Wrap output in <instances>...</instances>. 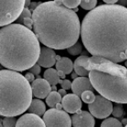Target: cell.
<instances>
[{
	"instance_id": "6da1fadb",
	"label": "cell",
	"mask_w": 127,
	"mask_h": 127,
	"mask_svg": "<svg viewBox=\"0 0 127 127\" xmlns=\"http://www.w3.org/2000/svg\"><path fill=\"white\" fill-rule=\"evenodd\" d=\"M81 40L87 50L117 64L127 59V8L101 4L84 17Z\"/></svg>"
},
{
	"instance_id": "7a4b0ae2",
	"label": "cell",
	"mask_w": 127,
	"mask_h": 127,
	"mask_svg": "<svg viewBox=\"0 0 127 127\" xmlns=\"http://www.w3.org/2000/svg\"><path fill=\"white\" fill-rule=\"evenodd\" d=\"M33 30L39 42L50 48L62 50L75 45L81 35L76 13L63 1L42 3L32 13Z\"/></svg>"
},
{
	"instance_id": "3957f363",
	"label": "cell",
	"mask_w": 127,
	"mask_h": 127,
	"mask_svg": "<svg viewBox=\"0 0 127 127\" xmlns=\"http://www.w3.org/2000/svg\"><path fill=\"white\" fill-rule=\"evenodd\" d=\"M41 48L36 34L23 25L11 24L0 30V63L6 69H30L38 61Z\"/></svg>"
},
{
	"instance_id": "277c9868",
	"label": "cell",
	"mask_w": 127,
	"mask_h": 127,
	"mask_svg": "<svg viewBox=\"0 0 127 127\" xmlns=\"http://www.w3.org/2000/svg\"><path fill=\"white\" fill-rule=\"evenodd\" d=\"M75 63L89 71V79L96 91L118 104L127 103V69L101 57H78Z\"/></svg>"
},
{
	"instance_id": "5b68a950",
	"label": "cell",
	"mask_w": 127,
	"mask_h": 127,
	"mask_svg": "<svg viewBox=\"0 0 127 127\" xmlns=\"http://www.w3.org/2000/svg\"><path fill=\"white\" fill-rule=\"evenodd\" d=\"M32 88L24 75L17 71H0V114L15 117L22 114L32 102Z\"/></svg>"
},
{
	"instance_id": "8992f818",
	"label": "cell",
	"mask_w": 127,
	"mask_h": 127,
	"mask_svg": "<svg viewBox=\"0 0 127 127\" xmlns=\"http://www.w3.org/2000/svg\"><path fill=\"white\" fill-rule=\"evenodd\" d=\"M25 9V1H0V26L4 27L19 19Z\"/></svg>"
},
{
	"instance_id": "52a82bcc",
	"label": "cell",
	"mask_w": 127,
	"mask_h": 127,
	"mask_svg": "<svg viewBox=\"0 0 127 127\" xmlns=\"http://www.w3.org/2000/svg\"><path fill=\"white\" fill-rule=\"evenodd\" d=\"M43 120L46 127H71V119L64 110L50 108L45 113Z\"/></svg>"
},
{
	"instance_id": "ba28073f",
	"label": "cell",
	"mask_w": 127,
	"mask_h": 127,
	"mask_svg": "<svg viewBox=\"0 0 127 127\" xmlns=\"http://www.w3.org/2000/svg\"><path fill=\"white\" fill-rule=\"evenodd\" d=\"M88 108L93 117L105 119L112 114L114 107L111 101L101 95H97L95 101L88 105Z\"/></svg>"
},
{
	"instance_id": "9c48e42d",
	"label": "cell",
	"mask_w": 127,
	"mask_h": 127,
	"mask_svg": "<svg viewBox=\"0 0 127 127\" xmlns=\"http://www.w3.org/2000/svg\"><path fill=\"white\" fill-rule=\"evenodd\" d=\"M73 127H94L95 120L91 113L79 110L71 116Z\"/></svg>"
},
{
	"instance_id": "30bf717a",
	"label": "cell",
	"mask_w": 127,
	"mask_h": 127,
	"mask_svg": "<svg viewBox=\"0 0 127 127\" xmlns=\"http://www.w3.org/2000/svg\"><path fill=\"white\" fill-rule=\"evenodd\" d=\"M61 103H62L64 111L70 113V114H76L82 107L81 98L74 93H69L64 96L62 98Z\"/></svg>"
},
{
	"instance_id": "8fae6325",
	"label": "cell",
	"mask_w": 127,
	"mask_h": 127,
	"mask_svg": "<svg viewBox=\"0 0 127 127\" xmlns=\"http://www.w3.org/2000/svg\"><path fill=\"white\" fill-rule=\"evenodd\" d=\"M32 93L36 98H45L51 93L52 86L45 79H36L32 83Z\"/></svg>"
},
{
	"instance_id": "7c38bea8",
	"label": "cell",
	"mask_w": 127,
	"mask_h": 127,
	"mask_svg": "<svg viewBox=\"0 0 127 127\" xmlns=\"http://www.w3.org/2000/svg\"><path fill=\"white\" fill-rule=\"evenodd\" d=\"M16 127H46L44 120L33 114H26L17 120Z\"/></svg>"
},
{
	"instance_id": "4fadbf2b",
	"label": "cell",
	"mask_w": 127,
	"mask_h": 127,
	"mask_svg": "<svg viewBox=\"0 0 127 127\" xmlns=\"http://www.w3.org/2000/svg\"><path fill=\"white\" fill-rule=\"evenodd\" d=\"M56 54L52 48L48 47H43L41 48V54L38 59L37 64L42 67L51 68L56 64Z\"/></svg>"
},
{
	"instance_id": "5bb4252c",
	"label": "cell",
	"mask_w": 127,
	"mask_h": 127,
	"mask_svg": "<svg viewBox=\"0 0 127 127\" xmlns=\"http://www.w3.org/2000/svg\"><path fill=\"white\" fill-rule=\"evenodd\" d=\"M71 89H72L74 94L77 95L78 97H81L82 93L87 91L93 92L95 90L92 85L90 79L87 78V77H78L74 80Z\"/></svg>"
},
{
	"instance_id": "9a60e30c",
	"label": "cell",
	"mask_w": 127,
	"mask_h": 127,
	"mask_svg": "<svg viewBox=\"0 0 127 127\" xmlns=\"http://www.w3.org/2000/svg\"><path fill=\"white\" fill-rule=\"evenodd\" d=\"M29 114H33L38 116H42L46 113V106L42 101L39 99H33L32 102V104L28 108Z\"/></svg>"
},
{
	"instance_id": "2e32d148",
	"label": "cell",
	"mask_w": 127,
	"mask_h": 127,
	"mask_svg": "<svg viewBox=\"0 0 127 127\" xmlns=\"http://www.w3.org/2000/svg\"><path fill=\"white\" fill-rule=\"evenodd\" d=\"M56 69L57 70H62L65 73V75L67 74L72 73V70L74 69V64L73 62L71 61V59L66 57H61L60 59L57 60L56 62Z\"/></svg>"
},
{
	"instance_id": "e0dca14e",
	"label": "cell",
	"mask_w": 127,
	"mask_h": 127,
	"mask_svg": "<svg viewBox=\"0 0 127 127\" xmlns=\"http://www.w3.org/2000/svg\"><path fill=\"white\" fill-rule=\"evenodd\" d=\"M43 77L51 86H56L59 82V76L58 75V70L55 69H48L45 70Z\"/></svg>"
},
{
	"instance_id": "ac0fdd59",
	"label": "cell",
	"mask_w": 127,
	"mask_h": 127,
	"mask_svg": "<svg viewBox=\"0 0 127 127\" xmlns=\"http://www.w3.org/2000/svg\"><path fill=\"white\" fill-rule=\"evenodd\" d=\"M20 23L24 24V26L26 27H27L28 29L32 30L33 28V20H32V14L31 13V10L29 9H26L23 10L21 15L20 16L19 19Z\"/></svg>"
},
{
	"instance_id": "d6986e66",
	"label": "cell",
	"mask_w": 127,
	"mask_h": 127,
	"mask_svg": "<svg viewBox=\"0 0 127 127\" xmlns=\"http://www.w3.org/2000/svg\"><path fill=\"white\" fill-rule=\"evenodd\" d=\"M62 102V97L58 92H51V93L46 98V103L50 108H54L58 103Z\"/></svg>"
},
{
	"instance_id": "ffe728a7",
	"label": "cell",
	"mask_w": 127,
	"mask_h": 127,
	"mask_svg": "<svg viewBox=\"0 0 127 127\" xmlns=\"http://www.w3.org/2000/svg\"><path fill=\"white\" fill-rule=\"evenodd\" d=\"M101 127H123V125L116 118H108L102 122Z\"/></svg>"
},
{
	"instance_id": "44dd1931",
	"label": "cell",
	"mask_w": 127,
	"mask_h": 127,
	"mask_svg": "<svg viewBox=\"0 0 127 127\" xmlns=\"http://www.w3.org/2000/svg\"><path fill=\"white\" fill-rule=\"evenodd\" d=\"M67 51H68L69 54L73 55V56L79 55L82 53V45H81V42H76L75 45L67 48Z\"/></svg>"
},
{
	"instance_id": "7402d4cb",
	"label": "cell",
	"mask_w": 127,
	"mask_h": 127,
	"mask_svg": "<svg viewBox=\"0 0 127 127\" xmlns=\"http://www.w3.org/2000/svg\"><path fill=\"white\" fill-rule=\"evenodd\" d=\"M81 99H82L83 102L90 104V103H93V102L95 101L96 95L94 94L93 92L87 91V92H85V93H82V95H81Z\"/></svg>"
},
{
	"instance_id": "603a6c76",
	"label": "cell",
	"mask_w": 127,
	"mask_h": 127,
	"mask_svg": "<svg viewBox=\"0 0 127 127\" xmlns=\"http://www.w3.org/2000/svg\"><path fill=\"white\" fill-rule=\"evenodd\" d=\"M97 2L96 0H92V1H81V7L86 10H93L95 9Z\"/></svg>"
},
{
	"instance_id": "cb8c5ba5",
	"label": "cell",
	"mask_w": 127,
	"mask_h": 127,
	"mask_svg": "<svg viewBox=\"0 0 127 127\" xmlns=\"http://www.w3.org/2000/svg\"><path fill=\"white\" fill-rule=\"evenodd\" d=\"M3 127H16L17 120L15 117H4L3 121H2Z\"/></svg>"
},
{
	"instance_id": "d4e9b609",
	"label": "cell",
	"mask_w": 127,
	"mask_h": 127,
	"mask_svg": "<svg viewBox=\"0 0 127 127\" xmlns=\"http://www.w3.org/2000/svg\"><path fill=\"white\" fill-rule=\"evenodd\" d=\"M113 115L114 116L115 118H121L124 114V108H123V105L120 103L115 105L113 108V112H112Z\"/></svg>"
},
{
	"instance_id": "484cf974",
	"label": "cell",
	"mask_w": 127,
	"mask_h": 127,
	"mask_svg": "<svg viewBox=\"0 0 127 127\" xmlns=\"http://www.w3.org/2000/svg\"><path fill=\"white\" fill-rule=\"evenodd\" d=\"M81 4V1H63V5L69 9H76V7Z\"/></svg>"
},
{
	"instance_id": "4316f807",
	"label": "cell",
	"mask_w": 127,
	"mask_h": 127,
	"mask_svg": "<svg viewBox=\"0 0 127 127\" xmlns=\"http://www.w3.org/2000/svg\"><path fill=\"white\" fill-rule=\"evenodd\" d=\"M59 84H60L62 89L64 90H69L72 87V83L69 80H59Z\"/></svg>"
},
{
	"instance_id": "83f0119b",
	"label": "cell",
	"mask_w": 127,
	"mask_h": 127,
	"mask_svg": "<svg viewBox=\"0 0 127 127\" xmlns=\"http://www.w3.org/2000/svg\"><path fill=\"white\" fill-rule=\"evenodd\" d=\"M30 72L33 74L35 76H38V75H39L41 72V66L38 64H36L33 67H32V68L30 69Z\"/></svg>"
},
{
	"instance_id": "f1b7e54d",
	"label": "cell",
	"mask_w": 127,
	"mask_h": 127,
	"mask_svg": "<svg viewBox=\"0 0 127 127\" xmlns=\"http://www.w3.org/2000/svg\"><path fill=\"white\" fill-rule=\"evenodd\" d=\"M25 77H26V79L27 80V81H29V82H32V83L35 81V75L32 73H31V72L26 73V75H25Z\"/></svg>"
},
{
	"instance_id": "f546056e",
	"label": "cell",
	"mask_w": 127,
	"mask_h": 127,
	"mask_svg": "<svg viewBox=\"0 0 127 127\" xmlns=\"http://www.w3.org/2000/svg\"><path fill=\"white\" fill-rule=\"evenodd\" d=\"M40 4H42V3H40V2H38V3H36V2H32V3H31V5L29 7V9L31 11H34Z\"/></svg>"
},
{
	"instance_id": "4dcf8cb0",
	"label": "cell",
	"mask_w": 127,
	"mask_h": 127,
	"mask_svg": "<svg viewBox=\"0 0 127 127\" xmlns=\"http://www.w3.org/2000/svg\"><path fill=\"white\" fill-rule=\"evenodd\" d=\"M104 2H105V4L112 5V4H116L117 0H104Z\"/></svg>"
},
{
	"instance_id": "1f68e13d",
	"label": "cell",
	"mask_w": 127,
	"mask_h": 127,
	"mask_svg": "<svg viewBox=\"0 0 127 127\" xmlns=\"http://www.w3.org/2000/svg\"><path fill=\"white\" fill-rule=\"evenodd\" d=\"M58 75H59V78L64 79V77H65V73L64 72V71H62V70H58Z\"/></svg>"
},
{
	"instance_id": "d6a6232c",
	"label": "cell",
	"mask_w": 127,
	"mask_h": 127,
	"mask_svg": "<svg viewBox=\"0 0 127 127\" xmlns=\"http://www.w3.org/2000/svg\"><path fill=\"white\" fill-rule=\"evenodd\" d=\"M58 93H59V94H60L61 97H64V96H66V95H67L66 91H65L64 89H60V90H59V91L58 92Z\"/></svg>"
},
{
	"instance_id": "836d02e7",
	"label": "cell",
	"mask_w": 127,
	"mask_h": 127,
	"mask_svg": "<svg viewBox=\"0 0 127 127\" xmlns=\"http://www.w3.org/2000/svg\"><path fill=\"white\" fill-rule=\"evenodd\" d=\"M119 5H121L123 7H126L127 5V1H125V0H122V1H119Z\"/></svg>"
},
{
	"instance_id": "e575fe53",
	"label": "cell",
	"mask_w": 127,
	"mask_h": 127,
	"mask_svg": "<svg viewBox=\"0 0 127 127\" xmlns=\"http://www.w3.org/2000/svg\"><path fill=\"white\" fill-rule=\"evenodd\" d=\"M31 3H32V2L31 1H25V8L27 9L28 7H30Z\"/></svg>"
},
{
	"instance_id": "d590c367",
	"label": "cell",
	"mask_w": 127,
	"mask_h": 127,
	"mask_svg": "<svg viewBox=\"0 0 127 127\" xmlns=\"http://www.w3.org/2000/svg\"><path fill=\"white\" fill-rule=\"evenodd\" d=\"M62 108H63V105H62V103H58L56 105V109H59V110H62Z\"/></svg>"
},
{
	"instance_id": "8d00e7d4",
	"label": "cell",
	"mask_w": 127,
	"mask_h": 127,
	"mask_svg": "<svg viewBox=\"0 0 127 127\" xmlns=\"http://www.w3.org/2000/svg\"><path fill=\"white\" fill-rule=\"evenodd\" d=\"M71 77L75 80V79H76V78H78V75H77L75 72H73V73H71Z\"/></svg>"
},
{
	"instance_id": "74e56055",
	"label": "cell",
	"mask_w": 127,
	"mask_h": 127,
	"mask_svg": "<svg viewBox=\"0 0 127 127\" xmlns=\"http://www.w3.org/2000/svg\"><path fill=\"white\" fill-rule=\"evenodd\" d=\"M121 123H122L123 126H127V119H123L122 121H121Z\"/></svg>"
},
{
	"instance_id": "f35d334b",
	"label": "cell",
	"mask_w": 127,
	"mask_h": 127,
	"mask_svg": "<svg viewBox=\"0 0 127 127\" xmlns=\"http://www.w3.org/2000/svg\"><path fill=\"white\" fill-rule=\"evenodd\" d=\"M52 91H53V92H57V87H56V86H53V87H52Z\"/></svg>"
},
{
	"instance_id": "ab89813d",
	"label": "cell",
	"mask_w": 127,
	"mask_h": 127,
	"mask_svg": "<svg viewBox=\"0 0 127 127\" xmlns=\"http://www.w3.org/2000/svg\"><path fill=\"white\" fill-rule=\"evenodd\" d=\"M72 10L75 13V12H77V10H78V8H76V9H72Z\"/></svg>"
},
{
	"instance_id": "60d3db41",
	"label": "cell",
	"mask_w": 127,
	"mask_h": 127,
	"mask_svg": "<svg viewBox=\"0 0 127 127\" xmlns=\"http://www.w3.org/2000/svg\"><path fill=\"white\" fill-rule=\"evenodd\" d=\"M0 127H3V124H2V123L0 124Z\"/></svg>"
},
{
	"instance_id": "b9f144b4",
	"label": "cell",
	"mask_w": 127,
	"mask_h": 127,
	"mask_svg": "<svg viewBox=\"0 0 127 127\" xmlns=\"http://www.w3.org/2000/svg\"><path fill=\"white\" fill-rule=\"evenodd\" d=\"M126 66L127 67V62H126Z\"/></svg>"
},
{
	"instance_id": "7bdbcfd3",
	"label": "cell",
	"mask_w": 127,
	"mask_h": 127,
	"mask_svg": "<svg viewBox=\"0 0 127 127\" xmlns=\"http://www.w3.org/2000/svg\"><path fill=\"white\" fill-rule=\"evenodd\" d=\"M125 127H127V126H125Z\"/></svg>"
}]
</instances>
